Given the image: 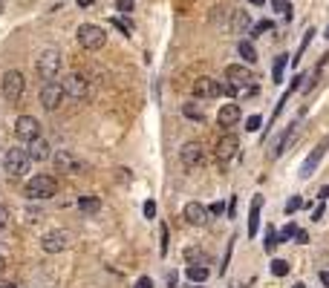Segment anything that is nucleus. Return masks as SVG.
I'll use <instances>...</instances> for the list:
<instances>
[{
	"label": "nucleus",
	"mask_w": 329,
	"mask_h": 288,
	"mask_svg": "<svg viewBox=\"0 0 329 288\" xmlns=\"http://www.w3.org/2000/svg\"><path fill=\"white\" fill-rule=\"evenodd\" d=\"M317 199H320V202H323V199H329V184H326V187H320V193H317Z\"/></svg>",
	"instance_id": "nucleus-45"
},
{
	"label": "nucleus",
	"mask_w": 329,
	"mask_h": 288,
	"mask_svg": "<svg viewBox=\"0 0 329 288\" xmlns=\"http://www.w3.org/2000/svg\"><path fill=\"white\" fill-rule=\"evenodd\" d=\"M15 136L21 138V141H35V138H41V124H38V118H32V115H21L18 121H15Z\"/></svg>",
	"instance_id": "nucleus-7"
},
{
	"label": "nucleus",
	"mask_w": 329,
	"mask_h": 288,
	"mask_svg": "<svg viewBox=\"0 0 329 288\" xmlns=\"http://www.w3.org/2000/svg\"><path fill=\"white\" fill-rule=\"evenodd\" d=\"M248 3H251V6H263V3H266V0H248Z\"/></svg>",
	"instance_id": "nucleus-48"
},
{
	"label": "nucleus",
	"mask_w": 329,
	"mask_h": 288,
	"mask_svg": "<svg viewBox=\"0 0 329 288\" xmlns=\"http://www.w3.org/2000/svg\"><path fill=\"white\" fill-rule=\"evenodd\" d=\"M159 239H162V242H159V253L164 256V253H168V248H171V233H168V225H162V228H159Z\"/></svg>",
	"instance_id": "nucleus-28"
},
{
	"label": "nucleus",
	"mask_w": 329,
	"mask_h": 288,
	"mask_svg": "<svg viewBox=\"0 0 329 288\" xmlns=\"http://www.w3.org/2000/svg\"><path fill=\"white\" fill-rule=\"evenodd\" d=\"M326 147H329V136L323 138V141H320V144H317V147L312 150V153H309V156H306V161L300 164V179H309V176L315 173V167L320 164V159H323V153H326Z\"/></svg>",
	"instance_id": "nucleus-13"
},
{
	"label": "nucleus",
	"mask_w": 329,
	"mask_h": 288,
	"mask_svg": "<svg viewBox=\"0 0 329 288\" xmlns=\"http://www.w3.org/2000/svg\"><path fill=\"white\" fill-rule=\"evenodd\" d=\"M251 26V18H248V12H234V21H231V32L234 35H243Z\"/></svg>",
	"instance_id": "nucleus-20"
},
{
	"label": "nucleus",
	"mask_w": 329,
	"mask_h": 288,
	"mask_svg": "<svg viewBox=\"0 0 329 288\" xmlns=\"http://www.w3.org/2000/svg\"><path fill=\"white\" fill-rule=\"evenodd\" d=\"M234 213H237V196L231 199V205H228V216H234Z\"/></svg>",
	"instance_id": "nucleus-43"
},
{
	"label": "nucleus",
	"mask_w": 329,
	"mask_h": 288,
	"mask_svg": "<svg viewBox=\"0 0 329 288\" xmlns=\"http://www.w3.org/2000/svg\"><path fill=\"white\" fill-rule=\"evenodd\" d=\"M300 207H303V199H300V196H292V199H289V202H286V207H283V210H286V213H289V216H292V213H297V210H300Z\"/></svg>",
	"instance_id": "nucleus-31"
},
{
	"label": "nucleus",
	"mask_w": 329,
	"mask_h": 288,
	"mask_svg": "<svg viewBox=\"0 0 329 288\" xmlns=\"http://www.w3.org/2000/svg\"><path fill=\"white\" fill-rule=\"evenodd\" d=\"M188 279L194 285L205 282V279H208V268H205V265H188Z\"/></svg>",
	"instance_id": "nucleus-23"
},
{
	"label": "nucleus",
	"mask_w": 329,
	"mask_h": 288,
	"mask_svg": "<svg viewBox=\"0 0 329 288\" xmlns=\"http://www.w3.org/2000/svg\"><path fill=\"white\" fill-rule=\"evenodd\" d=\"M274 12H280V15H286V18H292V3H286V0H274Z\"/></svg>",
	"instance_id": "nucleus-33"
},
{
	"label": "nucleus",
	"mask_w": 329,
	"mask_h": 288,
	"mask_svg": "<svg viewBox=\"0 0 329 288\" xmlns=\"http://www.w3.org/2000/svg\"><path fill=\"white\" fill-rule=\"evenodd\" d=\"M78 207H81L84 213H98V210H101V199H98V196H81V199H78Z\"/></svg>",
	"instance_id": "nucleus-22"
},
{
	"label": "nucleus",
	"mask_w": 329,
	"mask_h": 288,
	"mask_svg": "<svg viewBox=\"0 0 329 288\" xmlns=\"http://www.w3.org/2000/svg\"><path fill=\"white\" fill-rule=\"evenodd\" d=\"M182 113L188 115V118H194V121H202V118H205L202 110H200V107H194V104H185V107H182Z\"/></svg>",
	"instance_id": "nucleus-32"
},
{
	"label": "nucleus",
	"mask_w": 329,
	"mask_h": 288,
	"mask_svg": "<svg viewBox=\"0 0 329 288\" xmlns=\"http://www.w3.org/2000/svg\"><path fill=\"white\" fill-rule=\"evenodd\" d=\"M141 210H144V216H147V219H153V216H156V202H153V199H147Z\"/></svg>",
	"instance_id": "nucleus-37"
},
{
	"label": "nucleus",
	"mask_w": 329,
	"mask_h": 288,
	"mask_svg": "<svg viewBox=\"0 0 329 288\" xmlns=\"http://www.w3.org/2000/svg\"><path fill=\"white\" fill-rule=\"evenodd\" d=\"M185 219H188L191 225H205L208 222V207L200 205V202H188L185 205Z\"/></svg>",
	"instance_id": "nucleus-17"
},
{
	"label": "nucleus",
	"mask_w": 329,
	"mask_h": 288,
	"mask_svg": "<svg viewBox=\"0 0 329 288\" xmlns=\"http://www.w3.org/2000/svg\"><path fill=\"white\" fill-rule=\"evenodd\" d=\"M116 9L121 12V15H130V12H133V0H116Z\"/></svg>",
	"instance_id": "nucleus-35"
},
{
	"label": "nucleus",
	"mask_w": 329,
	"mask_h": 288,
	"mask_svg": "<svg viewBox=\"0 0 329 288\" xmlns=\"http://www.w3.org/2000/svg\"><path fill=\"white\" fill-rule=\"evenodd\" d=\"M191 288H200V285H191Z\"/></svg>",
	"instance_id": "nucleus-52"
},
{
	"label": "nucleus",
	"mask_w": 329,
	"mask_h": 288,
	"mask_svg": "<svg viewBox=\"0 0 329 288\" xmlns=\"http://www.w3.org/2000/svg\"><path fill=\"white\" fill-rule=\"evenodd\" d=\"M237 52H240V58H243L246 64H254V61H257V49H254V44H251V41H240Z\"/></svg>",
	"instance_id": "nucleus-21"
},
{
	"label": "nucleus",
	"mask_w": 329,
	"mask_h": 288,
	"mask_svg": "<svg viewBox=\"0 0 329 288\" xmlns=\"http://www.w3.org/2000/svg\"><path fill=\"white\" fill-rule=\"evenodd\" d=\"M41 248L47 253H61L70 248V233L67 230H49L47 236L41 239Z\"/></svg>",
	"instance_id": "nucleus-9"
},
{
	"label": "nucleus",
	"mask_w": 329,
	"mask_h": 288,
	"mask_svg": "<svg viewBox=\"0 0 329 288\" xmlns=\"http://www.w3.org/2000/svg\"><path fill=\"white\" fill-rule=\"evenodd\" d=\"M179 159H182V164H185L188 170H194V167H200L202 161H205V153H202V144H197V141H188L185 147L179 150Z\"/></svg>",
	"instance_id": "nucleus-12"
},
{
	"label": "nucleus",
	"mask_w": 329,
	"mask_h": 288,
	"mask_svg": "<svg viewBox=\"0 0 329 288\" xmlns=\"http://www.w3.org/2000/svg\"><path fill=\"white\" fill-rule=\"evenodd\" d=\"M271 274L274 276H286L289 274V262H286V259H271Z\"/></svg>",
	"instance_id": "nucleus-29"
},
{
	"label": "nucleus",
	"mask_w": 329,
	"mask_h": 288,
	"mask_svg": "<svg viewBox=\"0 0 329 288\" xmlns=\"http://www.w3.org/2000/svg\"><path fill=\"white\" fill-rule=\"evenodd\" d=\"M260 207H263V196H254V199H251V210H248V236H254V233H257Z\"/></svg>",
	"instance_id": "nucleus-19"
},
{
	"label": "nucleus",
	"mask_w": 329,
	"mask_h": 288,
	"mask_svg": "<svg viewBox=\"0 0 329 288\" xmlns=\"http://www.w3.org/2000/svg\"><path fill=\"white\" fill-rule=\"evenodd\" d=\"M29 153L21 147H12L9 153H6V159H3V167H6V173L12 176V179H18V176H24L26 170H29Z\"/></svg>",
	"instance_id": "nucleus-4"
},
{
	"label": "nucleus",
	"mask_w": 329,
	"mask_h": 288,
	"mask_svg": "<svg viewBox=\"0 0 329 288\" xmlns=\"http://www.w3.org/2000/svg\"><path fill=\"white\" fill-rule=\"evenodd\" d=\"M26 196L29 199H52V196L58 193V182L52 179V176H47V173H38V176H32L29 182H26Z\"/></svg>",
	"instance_id": "nucleus-1"
},
{
	"label": "nucleus",
	"mask_w": 329,
	"mask_h": 288,
	"mask_svg": "<svg viewBox=\"0 0 329 288\" xmlns=\"http://www.w3.org/2000/svg\"><path fill=\"white\" fill-rule=\"evenodd\" d=\"M194 95L197 98H217V95H223V81L202 75V78L194 81Z\"/></svg>",
	"instance_id": "nucleus-10"
},
{
	"label": "nucleus",
	"mask_w": 329,
	"mask_h": 288,
	"mask_svg": "<svg viewBox=\"0 0 329 288\" xmlns=\"http://www.w3.org/2000/svg\"><path fill=\"white\" fill-rule=\"evenodd\" d=\"M35 72L47 81V84L58 78L61 75V52L58 49H47V52H41V58L35 61Z\"/></svg>",
	"instance_id": "nucleus-2"
},
{
	"label": "nucleus",
	"mask_w": 329,
	"mask_h": 288,
	"mask_svg": "<svg viewBox=\"0 0 329 288\" xmlns=\"http://www.w3.org/2000/svg\"><path fill=\"white\" fill-rule=\"evenodd\" d=\"M29 159L32 161H47L52 153H49V144H47V138H35V141H29Z\"/></svg>",
	"instance_id": "nucleus-18"
},
{
	"label": "nucleus",
	"mask_w": 329,
	"mask_h": 288,
	"mask_svg": "<svg viewBox=\"0 0 329 288\" xmlns=\"http://www.w3.org/2000/svg\"><path fill=\"white\" fill-rule=\"evenodd\" d=\"M6 225H9V207L0 205V228H6Z\"/></svg>",
	"instance_id": "nucleus-40"
},
{
	"label": "nucleus",
	"mask_w": 329,
	"mask_h": 288,
	"mask_svg": "<svg viewBox=\"0 0 329 288\" xmlns=\"http://www.w3.org/2000/svg\"><path fill=\"white\" fill-rule=\"evenodd\" d=\"M0 288H15V282H0Z\"/></svg>",
	"instance_id": "nucleus-49"
},
{
	"label": "nucleus",
	"mask_w": 329,
	"mask_h": 288,
	"mask_svg": "<svg viewBox=\"0 0 329 288\" xmlns=\"http://www.w3.org/2000/svg\"><path fill=\"white\" fill-rule=\"evenodd\" d=\"M240 121V107L237 104H223L220 113H217V124L220 127H234Z\"/></svg>",
	"instance_id": "nucleus-16"
},
{
	"label": "nucleus",
	"mask_w": 329,
	"mask_h": 288,
	"mask_svg": "<svg viewBox=\"0 0 329 288\" xmlns=\"http://www.w3.org/2000/svg\"><path fill=\"white\" fill-rule=\"evenodd\" d=\"M225 81L240 90V87H246V84L254 81V72H251L246 64H231V67H225Z\"/></svg>",
	"instance_id": "nucleus-11"
},
{
	"label": "nucleus",
	"mask_w": 329,
	"mask_h": 288,
	"mask_svg": "<svg viewBox=\"0 0 329 288\" xmlns=\"http://www.w3.org/2000/svg\"><path fill=\"white\" fill-rule=\"evenodd\" d=\"M294 288H306V285H303V282H297V285H294Z\"/></svg>",
	"instance_id": "nucleus-51"
},
{
	"label": "nucleus",
	"mask_w": 329,
	"mask_h": 288,
	"mask_svg": "<svg viewBox=\"0 0 329 288\" xmlns=\"http://www.w3.org/2000/svg\"><path fill=\"white\" fill-rule=\"evenodd\" d=\"M274 29V23L271 21H260L257 26H254V35H263V32H271Z\"/></svg>",
	"instance_id": "nucleus-36"
},
{
	"label": "nucleus",
	"mask_w": 329,
	"mask_h": 288,
	"mask_svg": "<svg viewBox=\"0 0 329 288\" xmlns=\"http://www.w3.org/2000/svg\"><path fill=\"white\" fill-rule=\"evenodd\" d=\"M52 161H55V167H58L61 173H78L84 167V161L75 159L70 150H58V153L52 156Z\"/></svg>",
	"instance_id": "nucleus-15"
},
{
	"label": "nucleus",
	"mask_w": 329,
	"mask_h": 288,
	"mask_svg": "<svg viewBox=\"0 0 329 288\" xmlns=\"http://www.w3.org/2000/svg\"><path fill=\"white\" fill-rule=\"evenodd\" d=\"M136 288H153V279L150 276H139V279H136Z\"/></svg>",
	"instance_id": "nucleus-41"
},
{
	"label": "nucleus",
	"mask_w": 329,
	"mask_h": 288,
	"mask_svg": "<svg viewBox=\"0 0 329 288\" xmlns=\"http://www.w3.org/2000/svg\"><path fill=\"white\" fill-rule=\"evenodd\" d=\"M64 84V92L70 95V98H75V101H84L87 95H90V87H87V78H81L78 72H70L67 78L61 81Z\"/></svg>",
	"instance_id": "nucleus-8"
},
{
	"label": "nucleus",
	"mask_w": 329,
	"mask_h": 288,
	"mask_svg": "<svg viewBox=\"0 0 329 288\" xmlns=\"http://www.w3.org/2000/svg\"><path fill=\"white\" fill-rule=\"evenodd\" d=\"M320 282H323V285L329 288V271H320Z\"/></svg>",
	"instance_id": "nucleus-46"
},
{
	"label": "nucleus",
	"mask_w": 329,
	"mask_h": 288,
	"mask_svg": "<svg viewBox=\"0 0 329 288\" xmlns=\"http://www.w3.org/2000/svg\"><path fill=\"white\" fill-rule=\"evenodd\" d=\"M67 98V92H64V84H58V81H49V84H44L41 87V104H44V110H58L61 101Z\"/></svg>",
	"instance_id": "nucleus-6"
},
{
	"label": "nucleus",
	"mask_w": 329,
	"mask_h": 288,
	"mask_svg": "<svg viewBox=\"0 0 329 288\" xmlns=\"http://www.w3.org/2000/svg\"><path fill=\"white\" fill-rule=\"evenodd\" d=\"M297 230H300V228H297L294 222H289V225H286V228H283L280 233H277V239H280V242H289L292 236H297Z\"/></svg>",
	"instance_id": "nucleus-30"
},
{
	"label": "nucleus",
	"mask_w": 329,
	"mask_h": 288,
	"mask_svg": "<svg viewBox=\"0 0 329 288\" xmlns=\"http://www.w3.org/2000/svg\"><path fill=\"white\" fill-rule=\"evenodd\" d=\"M320 216H323V205H317L315 210H312V219H320Z\"/></svg>",
	"instance_id": "nucleus-44"
},
{
	"label": "nucleus",
	"mask_w": 329,
	"mask_h": 288,
	"mask_svg": "<svg viewBox=\"0 0 329 288\" xmlns=\"http://www.w3.org/2000/svg\"><path fill=\"white\" fill-rule=\"evenodd\" d=\"M24 92H26L24 75H21L18 69H9V72L3 75V95H6V101H9V104L21 101V98H24Z\"/></svg>",
	"instance_id": "nucleus-5"
},
{
	"label": "nucleus",
	"mask_w": 329,
	"mask_h": 288,
	"mask_svg": "<svg viewBox=\"0 0 329 288\" xmlns=\"http://www.w3.org/2000/svg\"><path fill=\"white\" fill-rule=\"evenodd\" d=\"M292 138H294V124L289 127V130H286V133L280 136V141L274 144V156H283V153H286V147H289V141H292Z\"/></svg>",
	"instance_id": "nucleus-25"
},
{
	"label": "nucleus",
	"mask_w": 329,
	"mask_h": 288,
	"mask_svg": "<svg viewBox=\"0 0 329 288\" xmlns=\"http://www.w3.org/2000/svg\"><path fill=\"white\" fill-rule=\"evenodd\" d=\"M223 210H225L223 202H214V205L208 207V213H211V216H223Z\"/></svg>",
	"instance_id": "nucleus-39"
},
{
	"label": "nucleus",
	"mask_w": 329,
	"mask_h": 288,
	"mask_svg": "<svg viewBox=\"0 0 329 288\" xmlns=\"http://www.w3.org/2000/svg\"><path fill=\"white\" fill-rule=\"evenodd\" d=\"M3 268H6V259H3V256H0V274H3Z\"/></svg>",
	"instance_id": "nucleus-50"
},
{
	"label": "nucleus",
	"mask_w": 329,
	"mask_h": 288,
	"mask_svg": "<svg viewBox=\"0 0 329 288\" xmlns=\"http://www.w3.org/2000/svg\"><path fill=\"white\" fill-rule=\"evenodd\" d=\"M78 44L84 49H101L107 44V32L101 26H95V23H81L78 26Z\"/></svg>",
	"instance_id": "nucleus-3"
},
{
	"label": "nucleus",
	"mask_w": 329,
	"mask_h": 288,
	"mask_svg": "<svg viewBox=\"0 0 329 288\" xmlns=\"http://www.w3.org/2000/svg\"><path fill=\"white\" fill-rule=\"evenodd\" d=\"M110 23H113L116 29H121V35H130V26H127V23H124V21H121V18H113V21H110Z\"/></svg>",
	"instance_id": "nucleus-38"
},
{
	"label": "nucleus",
	"mask_w": 329,
	"mask_h": 288,
	"mask_svg": "<svg viewBox=\"0 0 329 288\" xmlns=\"http://www.w3.org/2000/svg\"><path fill=\"white\" fill-rule=\"evenodd\" d=\"M185 256L191 259V265H208V253L197 251V248H188V251H185Z\"/></svg>",
	"instance_id": "nucleus-27"
},
{
	"label": "nucleus",
	"mask_w": 329,
	"mask_h": 288,
	"mask_svg": "<svg viewBox=\"0 0 329 288\" xmlns=\"http://www.w3.org/2000/svg\"><path fill=\"white\" fill-rule=\"evenodd\" d=\"M237 150H240V138H237L234 133H225V136H220V141H217V159H220V161L234 159Z\"/></svg>",
	"instance_id": "nucleus-14"
},
{
	"label": "nucleus",
	"mask_w": 329,
	"mask_h": 288,
	"mask_svg": "<svg viewBox=\"0 0 329 288\" xmlns=\"http://www.w3.org/2000/svg\"><path fill=\"white\" fill-rule=\"evenodd\" d=\"M75 3H78L81 9H87V6H93V0H75Z\"/></svg>",
	"instance_id": "nucleus-47"
},
{
	"label": "nucleus",
	"mask_w": 329,
	"mask_h": 288,
	"mask_svg": "<svg viewBox=\"0 0 329 288\" xmlns=\"http://www.w3.org/2000/svg\"><path fill=\"white\" fill-rule=\"evenodd\" d=\"M277 245H280V239H277V233H274V228L269 225V230H266V242H263V248H266V253H274V251H277Z\"/></svg>",
	"instance_id": "nucleus-26"
},
{
	"label": "nucleus",
	"mask_w": 329,
	"mask_h": 288,
	"mask_svg": "<svg viewBox=\"0 0 329 288\" xmlns=\"http://www.w3.org/2000/svg\"><path fill=\"white\" fill-rule=\"evenodd\" d=\"M294 239L300 242V245H306V242H309V233H306V230H297V236H294Z\"/></svg>",
	"instance_id": "nucleus-42"
},
{
	"label": "nucleus",
	"mask_w": 329,
	"mask_h": 288,
	"mask_svg": "<svg viewBox=\"0 0 329 288\" xmlns=\"http://www.w3.org/2000/svg\"><path fill=\"white\" fill-rule=\"evenodd\" d=\"M260 124H263V118H260V115H251V118L246 121V130L248 133H254V130H260Z\"/></svg>",
	"instance_id": "nucleus-34"
},
{
	"label": "nucleus",
	"mask_w": 329,
	"mask_h": 288,
	"mask_svg": "<svg viewBox=\"0 0 329 288\" xmlns=\"http://www.w3.org/2000/svg\"><path fill=\"white\" fill-rule=\"evenodd\" d=\"M286 61H289V55H277L274 58V67H271V81H274V84H280L283 81V67H286Z\"/></svg>",
	"instance_id": "nucleus-24"
}]
</instances>
